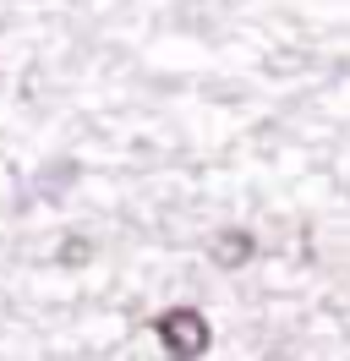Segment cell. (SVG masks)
Returning <instances> with one entry per match:
<instances>
[{
  "label": "cell",
  "mask_w": 350,
  "mask_h": 361,
  "mask_svg": "<svg viewBox=\"0 0 350 361\" xmlns=\"http://www.w3.org/2000/svg\"><path fill=\"white\" fill-rule=\"evenodd\" d=\"M252 252H258V241L246 230H224V235H214L208 257H214L219 269H241V263H252Z\"/></svg>",
  "instance_id": "7a4b0ae2"
},
{
  "label": "cell",
  "mask_w": 350,
  "mask_h": 361,
  "mask_svg": "<svg viewBox=\"0 0 350 361\" xmlns=\"http://www.w3.org/2000/svg\"><path fill=\"white\" fill-rule=\"evenodd\" d=\"M83 257H93V247H83V241L71 235V241L61 247V263H83Z\"/></svg>",
  "instance_id": "3957f363"
},
{
  "label": "cell",
  "mask_w": 350,
  "mask_h": 361,
  "mask_svg": "<svg viewBox=\"0 0 350 361\" xmlns=\"http://www.w3.org/2000/svg\"><path fill=\"white\" fill-rule=\"evenodd\" d=\"M153 334H159V345H164L175 361H197L208 345H214V329H208V317L197 312V307H170V312H159L153 317Z\"/></svg>",
  "instance_id": "6da1fadb"
}]
</instances>
